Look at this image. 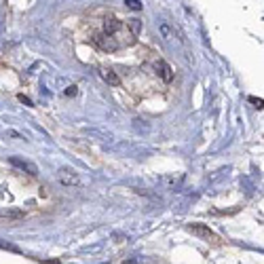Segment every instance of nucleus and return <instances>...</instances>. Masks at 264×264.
<instances>
[{
    "label": "nucleus",
    "mask_w": 264,
    "mask_h": 264,
    "mask_svg": "<svg viewBox=\"0 0 264 264\" xmlns=\"http://www.w3.org/2000/svg\"><path fill=\"white\" fill-rule=\"evenodd\" d=\"M93 40H95V45L99 47V49H104V51H116V49H119V43H116L112 36H106V34H97Z\"/></svg>",
    "instance_id": "obj_1"
},
{
    "label": "nucleus",
    "mask_w": 264,
    "mask_h": 264,
    "mask_svg": "<svg viewBox=\"0 0 264 264\" xmlns=\"http://www.w3.org/2000/svg\"><path fill=\"white\" fill-rule=\"evenodd\" d=\"M9 161H11V165H15V167L23 169V171H28L30 175H36V173H38L36 165H32V163H28V161H21V158H17V156H11Z\"/></svg>",
    "instance_id": "obj_2"
},
{
    "label": "nucleus",
    "mask_w": 264,
    "mask_h": 264,
    "mask_svg": "<svg viewBox=\"0 0 264 264\" xmlns=\"http://www.w3.org/2000/svg\"><path fill=\"white\" fill-rule=\"evenodd\" d=\"M60 180L63 182V184H68V186L78 184V175H76V171H72V169H68V167L60 169Z\"/></svg>",
    "instance_id": "obj_3"
},
{
    "label": "nucleus",
    "mask_w": 264,
    "mask_h": 264,
    "mask_svg": "<svg viewBox=\"0 0 264 264\" xmlns=\"http://www.w3.org/2000/svg\"><path fill=\"white\" fill-rule=\"evenodd\" d=\"M155 68H156V72L161 74V78H163V80H167V83H171L173 74H171V68H169L165 62H163V60H158V62L155 63Z\"/></svg>",
    "instance_id": "obj_4"
},
{
    "label": "nucleus",
    "mask_w": 264,
    "mask_h": 264,
    "mask_svg": "<svg viewBox=\"0 0 264 264\" xmlns=\"http://www.w3.org/2000/svg\"><path fill=\"white\" fill-rule=\"evenodd\" d=\"M188 231L190 233H195V234H199V237H203V239H216V234L209 231V228H205V226H201V224H190L188 226Z\"/></svg>",
    "instance_id": "obj_5"
},
{
    "label": "nucleus",
    "mask_w": 264,
    "mask_h": 264,
    "mask_svg": "<svg viewBox=\"0 0 264 264\" xmlns=\"http://www.w3.org/2000/svg\"><path fill=\"white\" fill-rule=\"evenodd\" d=\"M102 76H104L106 83H110V85H114V87H119V85H121L119 76H116V74L112 72V70H102Z\"/></svg>",
    "instance_id": "obj_6"
},
{
    "label": "nucleus",
    "mask_w": 264,
    "mask_h": 264,
    "mask_svg": "<svg viewBox=\"0 0 264 264\" xmlns=\"http://www.w3.org/2000/svg\"><path fill=\"white\" fill-rule=\"evenodd\" d=\"M127 28L131 30V36H138L140 30H142V21H140V19H129L127 21Z\"/></svg>",
    "instance_id": "obj_7"
},
{
    "label": "nucleus",
    "mask_w": 264,
    "mask_h": 264,
    "mask_svg": "<svg viewBox=\"0 0 264 264\" xmlns=\"http://www.w3.org/2000/svg\"><path fill=\"white\" fill-rule=\"evenodd\" d=\"M127 7L129 9H133V11H140V9H142V2H140V0H127Z\"/></svg>",
    "instance_id": "obj_8"
},
{
    "label": "nucleus",
    "mask_w": 264,
    "mask_h": 264,
    "mask_svg": "<svg viewBox=\"0 0 264 264\" xmlns=\"http://www.w3.org/2000/svg\"><path fill=\"white\" fill-rule=\"evenodd\" d=\"M249 102H251V104H256V108H262V104H264L262 99H258V97H249Z\"/></svg>",
    "instance_id": "obj_9"
},
{
    "label": "nucleus",
    "mask_w": 264,
    "mask_h": 264,
    "mask_svg": "<svg viewBox=\"0 0 264 264\" xmlns=\"http://www.w3.org/2000/svg\"><path fill=\"white\" fill-rule=\"evenodd\" d=\"M19 102H23L26 106H32V99H30V97H26V95H19Z\"/></svg>",
    "instance_id": "obj_10"
},
{
    "label": "nucleus",
    "mask_w": 264,
    "mask_h": 264,
    "mask_svg": "<svg viewBox=\"0 0 264 264\" xmlns=\"http://www.w3.org/2000/svg\"><path fill=\"white\" fill-rule=\"evenodd\" d=\"M66 95H76V87H68V89H66Z\"/></svg>",
    "instance_id": "obj_11"
},
{
    "label": "nucleus",
    "mask_w": 264,
    "mask_h": 264,
    "mask_svg": "<svg viewBox=\"0 0 264 264\" xmlns=\"http://www.w3.org/2000/svg\"><path fill=\"white\" fill-rule=\"evenodd\" d=\"M45 264H60V262H57V260H49V262H45Z\"/></svg>",
    "instance_id": "obj_12"
},
{
    "label": "nucleus",
    "mask_w": 264,
    "mask_h": 264,
    "mask_svg": "<svg viewBox=\"0 0 264 264\" xmlns=\"http://www.w3.org/2000/svg\"><path fill=\"white\" fill-rule=\"evenodd\" d=\"M125 264H138L136 260H129V262H125Z\"/></svg>",
    "instance_id": "obj_13"
}]
</instances>
